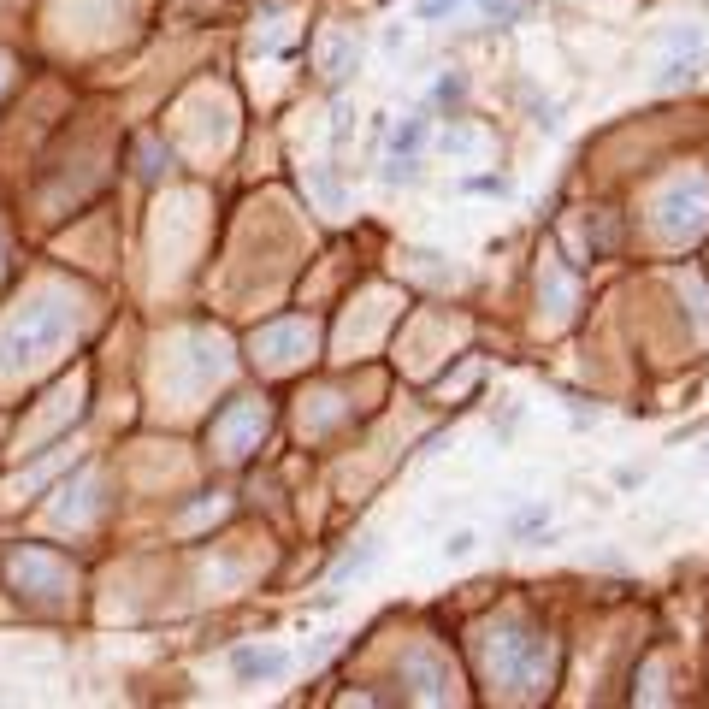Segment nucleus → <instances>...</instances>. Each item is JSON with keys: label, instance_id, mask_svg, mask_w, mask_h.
Segmentation results:
<instances>
[{"label": "nucleus", "instance_id": "obj_1", "mask_svg": "<svg viewBox=\"0 0 709 709\" xmlns=\"http://www.w3.org/2000/svg\"><path fill=\"white\" fill-rule=\"evenodd\" d=\"M284 668H290V656H284L278 645H260V650L243 645V650H231V674H237V680H249V686H255V680H278Z\"/></svg>", "mask_w": 709, "mask_h": 709}, {"label": "nucleus", "instance_id": "obj_2", "mask_svg": "<svg viewBox=\"0 0 709 709\" xmlns=\"http://www.w3.org/2000/svg\"><path fill=\"white\" fill-rule=\"evenodd\" d=\"M426 136H432V119H426V113H414V119H402V125L390 130V160H420V148H426Z\"/></svg>", "mask_w": 709, "mask_h": 709}, {"label": "nucleus", "instance_id": "obj_3", "mask_svg": "<svg viewBox=\"0 0 709 709\" xmlns=\"http://www.w3.org/2000/svg\"><path fill=\"white\" fill-rule=\"evenodd\" d=\"M461 101H467V77H461V71H444V77L432 83V107H444V113H455Z\"/></svg>", "mask_w": 709, "mask_h": 709}, {"label": "nucleus", "instance_id": "obj_4", "mask_svg": "<svg viewBox=\"0 0 709 709\" xmlns=\"http://www.w3.org/2000/svg\"><path fill=\"white\" fill-rule=\"evenodd\" d=\"M544 526H550V509H544V503H526V509L509 515V538H532V532H544Z\"/></svg>", "mask_w": 709, "mask_h": 709}, {"label": "nucleus", "instance_id": "obj_5", "mask_svg": "<svg viewBox=\"0 0 709 709\" xmlns=\"http://www.w3.org/2000/svg\"><path fill=\"white\" fill-rule=\"evenodd\" d=\"M473 550H479V532H467V526H461V532H450V538H444V556H450V562H467Z\"/></svg>", "mask_w": 709, "mask_h": 709}, {"label": "nucleus", "instance_id": "obj_6", "mask_svg": "<svg viewBox=\"0 0 709 709\" xmlns=\"http://www.w3.org/2000/svg\"><path fill=\"white\" fill-rule=\"evenodd\" d=\"M455 6H461V0H414L420 18H444V12H455Z\"/></svg>", "mask_w": 709, "mask_h": 709}, {"label": "nucleus", "instance_id": "obj_7", "mask_svg": "<svg viewBox=\"0 0 709 709\" xmlns=\"http://www.w3.org/2000/svg\"><path fill=\"white\" fill-rule=\"evenodd\" d=\"M467 190H479V195H509V178H467Z\"/></svg>", "mask_w": 709, "mask_h": 709}, {"label": "nucleus", "instance_id": "obj_8", "mask_svg": "<svg viewBox=\"0 0 709 709\" xmlns=\"http://www.w3.org/2000/svg\"><path fill=\"white\" fill-rule=\"evenodd\" d=\"M479 6H485L491 18H515V0H479Z\"/></svg>", "mask_w": 709, "mask_h": 709}]
</instances>
